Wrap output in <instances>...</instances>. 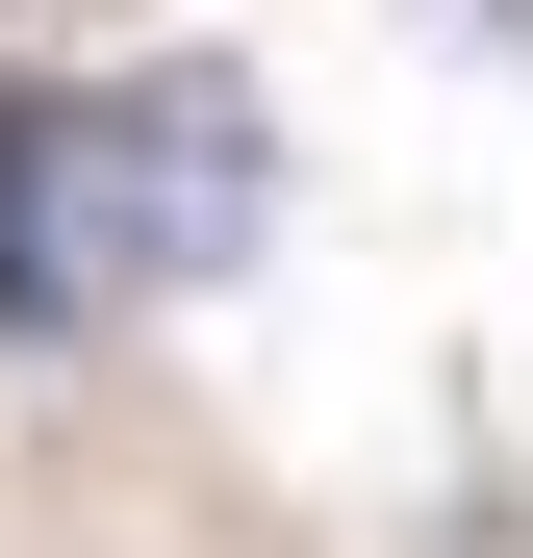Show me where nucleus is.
Returning <instances> with one entry per match:
<instances>
[{
    "mask_svg": "<svg viewBox=\"0 0 533 558\" xmlns=\"http://www.w3.org/2000/svg\"><path fill=\"white\" fill-rule=\"evenodd\" d=\"M26 26H51V0H0V51H26Z\"/></svg>",
    "mask_w": 533,
    "mask_h": 558,
    "instance_id": "1",
    "label": "nucleus"
}]
</instances>
